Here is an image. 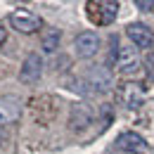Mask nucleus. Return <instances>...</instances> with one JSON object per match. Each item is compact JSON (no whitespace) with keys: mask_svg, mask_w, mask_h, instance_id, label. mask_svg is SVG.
<instances>
[{"mask_svg":"<svg viewBox=\"0 0 154 154\" xmlns=\"http://www.w3.org/2000/svg\"><path fill=\"white\" fill-rule=\"evenodd\" d=\"M83 83H85V88H88L90 93H95V95H104V93L112 90V85H114V76H112L109 66H104V64H93V66L85 71Z\"/></svg>","mask_w":154,"mask_h":154,"instance_id":"f257e3e1","label":"nucleus"},{"mask_svg":"<svg viewBox=\"0 0 154 154\" xmlns=\"http://www.w3.org/2000/svg\"><path fill=\"white\" fill-rule=\"evenodd\" d=\"M85 7H88L85 12H88L90 21L97 24V26H109L119 14V2L116 0H93Z\"/></svg>","mask_w":154,"mask_h":154,"instance_id":"f03ea898","label":"nucleus"},{"mask_svg":"<svg viewBox=\"0 0 154 154\" xmlns=\"http://www.w3.org/2000/svg\"><path fill=\"white\" fill-rule=\"evenodd\" d=\"M100 45H102V40H100V36H97L95 31H81L76 38H74V50H76V55L81 59L95 57L97 52H100Z\"/></svg>","mask_w":154,"mask_h":154,"instance_id":"7ed1b4c3","label":"nucleus"},{"mask_svg":"<svg viewBox=\"0 0 154 154\" xmlns=\"http://www.w3.org/2000/svg\"><path fill=\"white\" fill-rule=\"evenodd\" d=\"M10 24L17 31H21V33H36L43 26V19L36 12H31V10H14L12 17H10Z\"/></svg>","mask_w":154,"mask_h":154,"instance_id":"20e7f679","label":"nucleus"},{"mask_svg":"<svg viewBox=\"0 0 154 154\" xmlns=\"http://www.w3.org/2000/svg\"><path fill=\"white\" fill-rule=\"evenodd\" d=\"M116 66L121 74L131 76L140 69V55H137V48L133 43L131 45H119V55H116Z\"/></svg>","mask_w":154,"mask_h":154,"instance_id":"39448f33","label":"nucleus"},{"mask_svg":"<svg viewBox=\"0 0 154 154\" xmlns=\"http://www.w3.org/2000/svg\"><path fill=\"white\" fill-rule=\"evenodd\" d=\"M116 149H121L126 154H147L149 152V145H147V140L142 135L128 131V133H121L116 137Z\"/></svg>","mask_w":154,"mask_h":154,"instance_id":"423d86ee","label":"nucleus"},{"mask_svg":"<svg viewBox=\"0 0 154 154\" xmlns=\"http://www.w3.org/2000/svg\"><path fill=\"white\" fill-rule=\"evenodd\" d=\"M126 36H128V40L135 48H145V50L154 48V31L149 26H145V24H137V21L128 24L126 26Z\"/></svg>","mask_w":154,"mask_h":154,"instance_id":"0eeeda50","label":"nucleus"},{"mask_svg":"<svg viewBox=\"0 0 154 154\" xmlns=\"http://www.w3.org/2000/svg\"><path fill=\"white\" fill-rule=\"evenodd\" d=\"M90 121H93V107L90 104H85V102H74L71 104V114H69V126H71V131H85L88 126H90Z\"/></svg>","mask_w":154,"mask_h":154,"instance_id":"6e6552de","label":"nucleus"},{"mask_svg":"<svg viewBox=\"0 0 154 154\" xmlns=\"http://www.w3.org/2000/svg\"><path fill=\"white\" fill-rule=\"evenodd\" d=\"M43 74V57L38 52H31L26 55V59L21 62V69H19V81L21 83H36Z\"/></svg>","mask_w":154,"mask_h":154,"instance_id":"1a4fd4ad","label":"nucleus"},{"mask_svg":"<svg viewBox=\"0 0 154 154\" xmlns=\"http://www.w3.org/2000/svg\"><path fill=\"white\" fill-rule=\"evenodd\" d=\"M21 116V104L17 97H0V128L14 123L17 119Z\"/></svg>","mask_w":154,"mask_h":154,"instance_id":"9d476101","label":"nucleus"},{"mask_svg":"<svg viewBox=\"0 0 154 154\" xmlns=\"http://www.w3.org/2000/svg\"><path fill=\"white\" fill-rule=\"evenodd\" d=\"M59 43H62V33H59V29H45L43 40H40L43 50H45V52H55V50L59 48Z\"/></svg>","mask_w":154,"mask_h":154,"instance_id":"9b49d317","label":"nucleus"},{"mask_svg":"<svg viewBox=\"0 0 154 154\" xmlns=\"http://www.w3.org/2000/svg\"><path fill=\"white\" fill-rule=\"evenodd\" d=\"M145 71H147V76L154 78V50L145 57Z\"/></svg>","mask_w":154,"mask_h":154,"instance_id":"f8f14e48","label":"nucleus"},{"mask_svg":"<svg viewBox=\"0 0 154 154\" xmlns=\"http://www.w3.org/2000/svg\"><path fill=\"white\" fill-rule=\"evenodd\" d=\"M135 7L142 12H152L154 10V0H135Z\"/></svg>","mask_w":154,"mask_h":154,"instance_id":"ddd939ff","label":"nucleus"},{"mask_svg":"<svg viewBox=\"0 0 154 154\" xmlns=\"http://www.w3.org/2000/svg\"><path fill=\"white\" fill-rule=\"evenodd\" d=\"M5 40H7V29H5V26H0V48L5 45Z\"/></svg>","mask_w":154,"mask_h":154,"instance_id":"4468645a","label":"nucleus"},{"mask_svg":"<svg viewBox=\"0 0 154 154\" xmlns=\"http://www.w3.org/2000/svg\"><path fill=\"white\" fill-rule=\"evenodd\" d=\"M5 140H7V135H5V131H2V128H0V147H2V145H5Z\"/></svg>","mask_w":154,"mask_h":154,"instance_id":"2eb2a0df","label":"nucleus"}]
</instances>
